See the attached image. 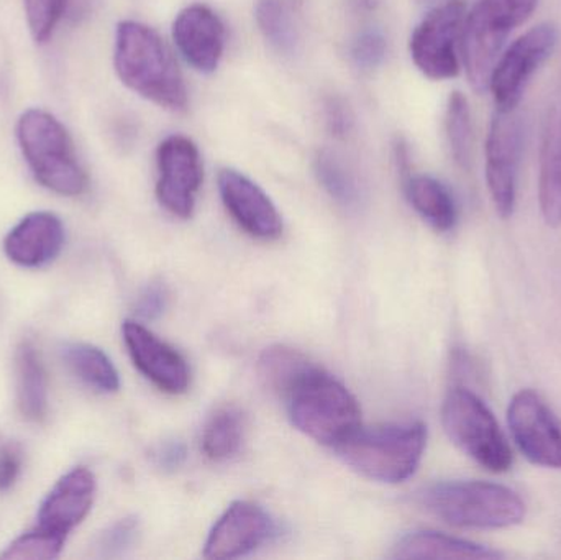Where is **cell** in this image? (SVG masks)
Returning a JSON list of instances; mask_svg holds the SVG:
<instances>
[{"label": "cell", "instance_id": "10", "mask_svg": "<svg viewBox=\"0 0 561 560\" xmlns=\"http://www.w3.org/2000/svg\"><path fill=\"white\" fill-rule=\"evenodd\" d=\"M524 151L519 108H494L486 137V183L497 216L510 219L516 209L517 181Z\"/></svg>", "mask_w": 561, "mask_h": 560}, {"label": "cell", "instance_id": "7", "mask_svg": "<svg viewBox=\"0 0 561 560\" xmlns=\"http://www.w3.org/2000/svg\"><path fill=\"white\" fill-rule=\"evenodd\" d=\"M442 424L451 443L483 469L504 473L514 464L510 441L493 411L473 391L454 388L442 407Z\"/></svg>", "mask_w": 561, "mask_h": 560}, {"label": "cell", "instance_id": "21", "mask_svg": "<svg viewBox=\"0 0 561 560\" xmlns=\"http://www.w3.org/2000/svg\"><path fill=\"white\" fill-rule=\"evenodd\" d=\"M405 194L419 216L438 232H448L457 226L458 209L447 184L431 174H409Z\"/></svg>", "mask_w": 561, "mask_h": 560}, {"label": "cell", "instance_id": "11", "mask_svg": "<svg viewBox=\"0 0 561 560\" xmlns=\"http://www.w3.org/2000/svg\"><path fill=\"white\" fill-rule=\"evenodd\" d=\"M507 424L517 449L530 464L561 469V423L540 395L517 391L507 408Z\"/></svg>", "mask_w": 561, "mask_h": 560}, {"label": "cell", "instance_id": "2", "mask_svg": "<svg viewBox=\"0 0 561 560\" xmlns=\"http://www.w3.org/2000/svg\"><path fill=\"white\" fill-rule=\"evenodd\" d=\"M419 502L455 528H513L524 522L527 512L519 493L501 483L481 480L435 483L419 493Z\"/></svg>", "mask_w": 561, "mask_h": 560}, {"label": "cell", "instance_id": "27", "mask_svg": "<svg viewBox=\"0 0 561 560\" xmlns=\"http://www.w3.org/2000/svg\"><path fill=\"white\" fill-rule=\"evenodd\" d=\"M255 19L263 36L278 53L293 56L299 49V32L283 0H256Z\"/></svg>", "mask_w": 561, "mask_h": 560}, {"label": "cell", "instance_id": "20", "mask_svg": "<svg viewBox=\"0 0 561 560\" xmlns=\"http://www.w3.org/2000/svg\"><path fill=\"white\" fill-rule=\"evenodd\" d=\"M392 558L497 560L503 559L504 555L488 546L442 533L415 532L399 539Z\"/></svg>", "mask_w": 561, "mask_h": 560}, {"label": "cell", "instance_id": "19", "mask_svg": "<svg viewBox=\"0 0 561 560\" xmlns=\"http://www.w3.org/2000/svg\"><path fill=\"white\" fill-rule=\"evenodd\" d=\"M16 408L30 423L48 418V375L42 354L32 341L20 342L15 351Z\"/></svg>", "mask_w": 561, "mask_h": 560}, {"label": "cell", "instance_id": "6", "mask_svg": "<svg viewBox=\"0 0 561 560\" xmlns=\"http://www.w3.org/2000/svg\"><path fill=\"white\" fill-rule=\"evenodd\" d=\"M539 0H478L465 15L461 59L468 82L478 94L490 88L491 72L514 30L536 12Z\"/></svg>", "mask_w": 561, "mask_h": 560}, {"label": "cell", "instance_id": "9", "mask_svg": "<svg viewBox=\"0 0 561 560\" xmlns=\"http://www.w3.org/2000/svg\"><path fill=\"white\" fill-rule=\"evenodd\" d=\"M467 5L463 0H445L428 10L411 35V56L422 75L432 81L457 78L460 72L458 45Z\"/></svg>", "mask_w": 561, "mask_h": 560}, {"label": "cell", "instance_id": "25", "mask_svg": "<svg viewBox=\"0 0 561 560\" xmlns=\"http://www.w3.org/2000/svg\"><path fill=\"white\" fill-rule=\"evenodd\" d=\"M312 367L313 364H310L300 352L284 345H273L260 357L259 375L268 390L284 398L294 384Z\"/></svg>", "mask_w": 561, "mask_h": 560}, {"label": "cell", "instance_id": "15", "mask_svg": "<svg viewBox=\"0 0 561 560\" xmlns=\"http://www.w3.org/2000/svg\"><path fill=\"white\" fill-rule=\"evenodd\" d=\"M95 490L98 483L91 470L85 467L69 470L43 499L36 515V528L68 539L91 513Z\"/></svg>", "mask_w": 561, "mask_h": 560}, {"label": "cell", "instance_id": "29", "mask_svg": "<svg viewBox=\"0 0 561 560\" xmlns=\"http://www.w3.org/2000/svg\"><path fill=\"white\" fill-rule=\"evenodd\" d=\"M66 538L35 528L19 536L12 545L0 555L9 560H51L61 555Z\"/></svg>", "mask_w": 561, "mask_h": 560}, {"label": "cell", "instance_id": "14", "mask_svg": "<svg viewBox=\"0 0 561 560\" xmlns=\"http://www.w3.org/2000/svg\"><path fill=\"white\" fill-rule=\"evenodd\" d=\"M275 533V522L262 506L250 502L232 503L210 532L204 558H242L265 545Z\"/></svg>", "mask_w": 561, "mask_h": 560}, {"label": "cell", "instance_id": "16", "mask_svg": "<svg viewBox=\"0 0 561 560\" xmlns=\"http://www.w3.org/2000/svg\"><path fill=\"white\" fill-rule=\"evenodd\" d=\"M125 345L135 367L160 390L171 395L184 393L190 387V368L180 352L158 339L137 321L122 325Z\"/></svg>", "mask_w": 561, "mask_h": 560}, {"label": "cell", "instance_id": "26", "mask_svg": "<svg viewBox=\"0 0 561 560\" xmlns=\"http://www.w3.org/2000/svg\"><path fill=\"white\" fill-rule=\"evenodd\" d=\"M444 127L451 158L458 167L468 170L473 158V118L463 92L454 91L448 98Z\"/></svg>", "mask_w": 561, "mask_h": 560}, {"label": "cell", "instance_id": "31", "mask_svg": "<svg viewBox=\"0 0 561 560\" xmlns=\"http://www.w3.org/2000/svg\"><path fill=\"white\" fill-rule=\"evenodd\" d=\"M138 528L140 525L135 516H127L108 526L95 541L99 558H118L124 555L137 541Z\"/></svg>", "mask_w": 561, "mask_h": 560}, {"label": "cell", "instance_id": "30", "mask_svg": "<svg viewBox=\"0 0 561 560\" xmlns=\"http://www.w3.org/2000/svg\"><path fill=\"white\" fill-rule=\"evenodd\" d=\"M23 3L33 39L36 43L48 42L65 13L68 0H23Z\"/></svg>", "mask_w": 561, "mask_h": 560}, {"label": "cell", "instance_id": "37", "mask_svg": "<svg viewBox=\"0 0 561 560\" xmlns=\"http://www.w3.org/2000/svg\"><path fill=\"white\" fill-rule=\"evenodd\" d=\"M422 2H427V0H422Z\"/></svg>", "mask_w": 561, "mask_h": 560}, {"label": "cell", "instance_id": "13", "mask_svg": "<svg viewBox=\"0 0 561 560\" xmlns=\"http://www.w3.org/2000/svg\"><path fill=\"white\" fill-rule=\"evenodd\" d=\"M217 183L224 206L247 233L262 240L278 239L283 233L279 210L255 181L232 168H224Z\"/></svg>", "mask_w": 561, "mask_h": 560}, {"label": "cell", "instance_id": "3", "mask_svg": "<svg viewBox=\"0 0 561 560\" xmlns=\"http://www.w3.org/2000/svg\"><path fill=\"white\" fill-rule=\"evenodd\" d=\"M284 400L294 426L323 446L336 447L362 427L355 397L316 365L294 384Z\"/></svg>", "mask_w": 561, "mask_h": 560}, {"label": "cell", "instance_id": "33", "mask_svg": "<svg viewBox=\"0 0 561 560\" xmlns=\"http://www.w3.org/2000/svg\"><path fill=\"white\" fill-rule=\"evenodd\" d=\"M325 122L330 134L343 138L352 132L353 114L348 105L339 98H330L325 102Z\"/></svg>", "mask_w": 561, "mask_h": 560}, {"label": "cell", "instance_id": "5", "mask_svg": "<svg viewBox=\"0 0 561 560\" xmlns=\"http://www.w3.org/2000/svg\"><path fill=\"white\" fill-rule=\"evenodd\" d=\"M427 446L422 423L388 424L358 430L335 447L340 459L362 476L399 483L414 476Z\"/></svg>", "mask_w": 561, "mask_h": 560}, {"label": "cell", "instance_id": "23", "mask_svg": "<svg viewBox=\"0 0 561 560\" xmlns=\"http://www.w3.org/2000/svg\"><path fill=\"white\" fill-rule=\"evenodd\" d=\"M539 206L543 222L561 226V115L556 127L547 135L540 161Z\"/></svg>", "mask_w": 561, "mask_h": 560}, {"label": "cell", "instance_id": "22", "mask_svg": "<svg viewBox=\"0 0 561 560\" xmlns=\"http://www.w3.org/2000/svg\"><path fill=\"white\" fill-rule=\"evenodd\" d=\"M61 357L69 370L98 393H115L121 388V377L108 355L85 342H66Z\"/></svg>", "mask_w": 561, "mask_h": 560}, {"label": "cell", "instance_id": "8", "mask_svg": "<svg viewBox=\"0 0 561 560\" xmlns=\"http://www.w3.org/2000/svg\"><path fill=\"white\" fill-rule=\"evenodd\" d=\"M559 26L539 23L511 43L491 72L490 88L497 111L519 108L530 79L549 61L559 45Z\"/></svg>", "mask_w": 561, "mask_h": 560}, {"label": "cell", "instance_id": "4", "mask_svg": "<svg viewBox=\"0 0 561 560\" xmlns=\"http://www.w3.org/2000/svg\"><path fill=\"white\" fill-rule=\"evenodd\" d=\"M16 138L30 171L43 187L65 197L81 196L88 190V174L68 130L55 115L28 108L16 124Z\"/></svg>", "mask_w": 561, "mask_h": 560}, {"label": "cell", "instance_id": "36", "mask_svg": "<svg viewBox=\"0 0 561 560\" xmlns=\"http://www.w3.org/2000/svg\"><path fill=\"white\" fill-rule=\"evenodd\" d=\"M22 470V453L16 446H5L0 450V492L15 485Z\"/></svg>", "mask_w": 561, "mask_h": 560}, {"label": "cell", "instance_id": "32", "mask_svg": "<svg viewBox=\"0 0 561 560\" xmlns=\"http://www.w3.org/2000/svg\"><path fill=\"white\" fill-rule=\"evenodd\" d=\"M352 61L359 71H373L381 66L388 53V39L381 30L368 28L352 43Z\"/></svg>", "mask_w": 561, "mask_h": 560}, {"label": "cell", "instance_id": "12", "mask_svg": "<svg viewBox=\"0 0 561 560\" xmlns=\"http://www.w3.org/2000/svg\"><path fill=\"white\" fill-rule=\"evenodd\" d=\"M157 164L161 206L181 219L193 216L204 176L199 148L183 135H171L158 147Z\"/></svg>", "mask_w": 561, "mask_h": 560}, {"label": "cell", "instance_id": "17", "mask_svg": "<svg viewBox=\"0 0 561 560\" xmlns=\"http://www.w3.org/2000/svg\"><path fill=\"white\" fill-rule=\"evenodd\" d=\"M178 49L196 71H216L226 49V26L210 7L193 3L178 13L173 23Z\"/></svg>", "mask_w": 561, "mask_h": 560}, {"label": "cell", "instance_id": "24", "mask_svg": "<svg viewBox=\"0 0 561 560\" xmlns=\"http://www.w3.org/2000/svg\"><path fill=\"white\" fill-rule=\"evenodd\" d=\"M245 437V416L237 408L216 411L203 434V450L209 459L227 460L239 453Z\"/></svg>", "mask_w": 561, "mask_h": 560}, {"label": "cell", "instance_id": "28", "mask_svg": "<svg viewBox=\"0 0 561 560\" xmlns=\"http://www.w3.org/2000/svg\"><path fill=\"white\" fill-rule=\"evenodd\" d=\"M317 180L323 190L343 207L358 206L362 201V187L355 173L339 155L330 150H320L313 161Z\"/></svg>", "mask_w": 561, "mask_h": 560}, {"label": "cell", "instance_id": "18", "mask_svg": "<svg viewBox=\"0 0 561 560\" xmlns=\"http://www.w3.org/2000/svg\"><path fill=\"white\" fill-rule=\"evenodd\" d=\"M61 219L48 210L30 213L3 239L7 259L22 268H42L55 262L65 247Z\"/></svg>", "mask_w": 561, "mask_h": 560}, {"label": "cell", "instance_id": "35", "mask_svg": "<svg viewBox=\"0 0 561 560\" xmlns=\"http://www.w3.org/2000/svg\"><path fill=\"white\" fill-rule=\"evenodd\" d=\"M186 446L180 441H164V443L158 444L151 453V459L160 467L161 470H173L180 469L186 460Z\"/></svg>", "mask_w": 561, "mask_h": 560}, {"label": "cell", "instance_id": "1", "mask_svg": "<svg viewBox=\"0 0 561 560\" xmlns=\"http://www.w3.org/2000/svg\"><path fill=\"white\" fill-rule=\"evenodd\" d=\"M114 66L121 81L168 111L187 108L180 66L164 39L145 23L124 20L115 32Z\"/></svg>", "mask_w": 561, "mask_h": 560}, {"label": "cell", "instance_id": "34", "mask_svg": "<svg viewBox=\"0 0 561 560\" xmlns=\"http://www.w3.org/2000/svg\"><path fill=\"white\" fill-rule=\"evenodd\" d=\"M168 292L160 283L148 286L137 302V315L144 319H157L167 309Z\"/></svg>", "mask_w": 561, "mask_h": 560}]
</instances>
